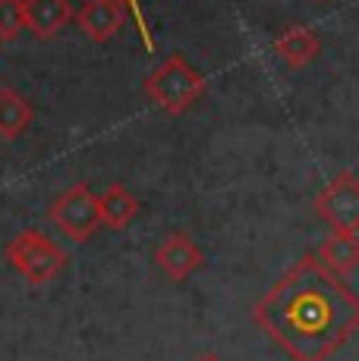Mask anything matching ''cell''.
Wrapping results in <instances>:
<instances>
[{
  "mask_svg": "<svg viewBox=\"0 0 359 361\" xmlns=\"http://www.w3.org/2000/svg\"><path fill=\"white\" fill-rule=\"evenodd\" d=\"M319 261L331 274L337 276H347L359 267V235L356 233H343V230H334L328 239L319 245Z\"/></svg>",
  "mask_w": 359,
  "mask_h": 361,
  "instance_id": "10",
  "label": "cell"
},
{
  "mask_svg": "<svg viewBox=\"0 0 359 361\" xmlns=\"http://www.w3.org/2000/svg\"><path fill=\"white\" fill-rule=\"evenodd\" d=\"M25 29V0H0V44L16 41Z\"/></svg>",
  "mask_w": 359,
  "mask_h": 361,
  "instance_id": "13",
  "label": "cell"
},
{
  "mask_svg": "<svg viewBox=\"0 0 359 361\" xmlns=\"http://www.w3.org/2000/svg\"><path fill=\"white\" fill-rule=\"evenodd\" d=\"M205 75L189 66V60L170 54L164 63H158L145 75V98L164 110L167 116H180L205 94Z\"/></svg>",
  "mask_w": 359,
  "mask_h": 361,
  "instance_id": "2",
  "label": "cell"
},
{
  "mask_svg": "<svg viewBox=\"0 0 359 361\" xmlns=\"http://www.w3.org/2000/svg\"><path fill=\"white\" fill-rule=\"evenodd\" d=\"M47 217L76 245H86L101 224V211H98V195L88 189V183H76L64 195L54 198V204L47 207Z\"/></svg>",
  "mask_w": 359,
  "mask_h": 361,
  "instance_id": "4",
  "label": "cell"
},
{
  "mask_svg": "<svg viewBox=\"0 0 359 361\" xmlns=\"http://www.w3.org/2000/svg\"><path fill=\"white\" fill-rule=\"evenodd\" d=\"M252 321L290 361H328L359 333V298L309 252L255 302Z\"/></svg>",
  "mask_w": 359,
  "mask_h": 361,
  "instance_id": "1",
  "label": "cell"
},
{
  "mask_svg": "<svg viewBox=\"0 0 359 361\" xmlns=\"http://www.w3.org/2000/svg\"><path fill=\"white\" fill-rule=\"evenodd\" d=\"M4 261L29 283L32 289L47 286L66 267V252L41 230H23L4 245Z\"/></svg>",
  "mask_w": 359,
  "mask_h": 361,
  "instance_id": "3",
  "label": "cell"
},
{
  "mask_svg": "<svg viewBox=\"0 0 359 361\" xmlns=\"http://www.w3.org/2000/svg\"><path fill=\"white\" fill-rule=\"evenodd\" d=\"M123 4H126L129 16H133V19H136V29H139V38H142L145 51H148V54H155V38H151V29H148V19H145V13H142L139 0H123Z\"/></svg>",
  "mask_w": 359,
  "mask_h": 361,
  "instance_id": "14",
  "label": "cell"
},
{
  "mask_svg": "<svg viewBox=\"0 0 359 361\" xmlns=\"http://www.w3.org/2000/svg\"><path fill=\"white\" fill-rule=\"evenodd\" d=\"M32 120H35V107H32V101L25 98V94H19L16 88H0V138H6V142H13V138H19L25 129L32 126Z\"/></svg>",
  "mask_w": 359,
  "mask_h": 361,
  "instance_id": "12",
  "label": "cell"
},
{
  "mask_svg": "<svg viewBox=\"0 0 359 361\" xmlns=\"http://www.w3.org/2000/svg\"><path fill=\"white\" fill-rule=\"evenodd\" d=\"M196 361H220V358L215 355V352H205V355H199Z\"/></svg>",
  "mask_w": 359,
  "mask_h": 361,
  "instance_id": "15",
  "label": "cell"
},
{
  "mask_svg": "<svg viewBox=\"0 0 359 361\" xmlns=\"http://www.w3.org/2000/svg\"><path fill=\"white\" fill-rule=\"evenodd\" d=\"M73 16L70 0H25V29L38 41L54 38Z\"/></svg>",
  "mask_w": 359,
  "mask_h": 361,
  "instance_id": "9",
  "label": "cell"
},
{
  "mask_svg": "<svg viewBox=\"0 0 359 361\" xmlns=\"http://www.w3.org/2000/svg\"><path fill=\"white\" fill-rule=\"evenodd\" d=\"M98 211H101V224L105 226H110V230H123V226H129L136 217H139L142 204H139V198H136L129 189H123L120 183H110L98 195Z\"/></svg>",
  "mask_w": 359,
  "mask_h": 361,
  "instance_id": "11",
  "label": "cell"
},
{
  "mask_svg": "<svg viewBox=\"0 0 359 361\" xmlns=\"http://www.w3.org/2000/svg\"><path fill=\"white\" fill-rule=\"evenodd\" d=\"M126 16H129V10L123 0H86V4L76 10L73 23L79 25L88 41L107 44V41L126 25Z\"/></svg>",
  "mask_w": 359,
  "mask_h": 361,
  "instance_id": "7",
  "label": "cell"
},
{
  "mask_svg": "<svg viewBox=\"0 0 359 361\" xmlns=\"http://www.w3.org/2000/svg\"><path fill=\"white\" fill-rule=\"evenodd\" d=\"M319 4H322V0H319Z\"/></svg>",
  "mask_w": 359,
  "mask_h": 361,
  "instance_id": "16",
  "label": "cell"
},
{
  "mask_svg": "<svg viewBox=\"0 0 359 361\" xmlns=\"http://www.w3.org/2000/svg\"><path fill=\"white\" fill-rule=\"evenodd\" d=\"M274 54L281 57V63L290 69H302L309 66L322 51V38L315 35L309 25H290L274 38Z\"/></svg>",
  "mask_w": 359,
  "mask_h": 361,
  "instance_id": "8",
  "label": "cell"
},
{
  "mask_svg": "<svg viewBox=\"0 0 359 361\" xmlns=\"http://www.w3.org/2000/svg\"><path fill=\"white\" fill-rule=\"evenodd\" d=\"M155 264L161 267L164 276H170L174 283H183L205 264V255H202V248L192 242L189 233L174 230L164 235V242L155 248Z\"/></svg>",
  "mask_w": 359,
  "mask_h": 361,
  "instance_id": "6",
  "label": "cell"
},
{
  "mask_svg": "<svg viewBox=\"0 0 359 361\" xmlns=\"http://www.w3.org/2000/svg\"><path fill=\"white\" fill-rule=\"evenodd\" d=\"M312 207L331 230L359 233V176L353 170H341L315 195Z\"/></svg>",
  "mask_w": 359,
  "mask_h": 361,
  "instance_id": "5",
  "label": "cell"
}]
</instances>
